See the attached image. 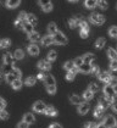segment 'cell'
<instances>
[{
    "mask_svg": "<svg viewBox=\"0 0 117 128\" xmlns=\"http://www.w3.org/2000/svg\"><path fill=\"white\" fill-rule=\"evenodd\" d=\"M26 16H27V12H24V11H21L18 14V18L17 20H20V21H26Z\"/></svg>",
    "mask_w": 117,
    "mask_h": 128,
    "instance_id": "48",
    "label": "cell"
},
{
    "mask_svg": "<svg viewBox=\"0 0 117 128\" xmlns=\"http://www.w3.org/2000/svg\"><path fill=\"white\" fill-rule=\"evenodd\" d=\"M8 118H9V112L5 108L0 110V120H8Z\"/></svg>",
    "mask_w": 117,
    "mask_h": 128,
    "instance_id": "40",
    "label": "cell"
},
{
    "mask_svg": "<svg viewBox=\"0 0 117 128\" xmlns=\"http://www.w3.org/2000/svg\"><path fill=\"white\" fill-rule=\"evenodd\" d=\"M111 106H112V110L117 114V101H114V102L111 104Z\"/></svg>",
    "mask_w": 117,
    "mask_h": 128,
    "instance_id": "57",
    "label": "cell"
},
{
    "mask_svg": "<svg viewBox=\"0 0 117 128\" xmlns=\"http://www.w3.org/2000/svg\"><path fill=\"white\" fill-rule=\"evenodd\" d=\"M96 128H106V127H105L102 123H100V124H96Z\"/></svg>",
    "mask_w": 117,
    "mask_h": 128,
    "instance_id": "59",
    "label": "cell"
},
{
    "mask_svg": "<svg viewBox=\"0 0 117 128\" xmlns=\"http://www.w3.org/2000/svg\"><path fill=\"white\" fill-rule=\"evenodd\" d=\"M110 68L112 70V71H117V59L111 60V62H110Z\"/></svg>",
    "mask_w": 117,
    "mask_h": 128,
    "instance_id": "47",
    "label": "cell"
},
{
    "mask_svg": "<svg viewBox=\"0 0 117 128\" xmlns=\"http://www.w3.org/2000/svg\"><path fill=\"white\" fill-rule=\"evenodd\" d=\"M14 58L16 60H22L24 58V52H23V50L22 49H17L15 52H14Z\"/></svg>",
    "mask_w": 117,
    "mask_h": 128,
    "instance_id": "28",
    "label": "cell"
},
{
    "mask_svg": "<svg viewBox=\"0 0 117 128\" xmlns=\"http://www.w3.org/2000/svg\"><path fill=\"white\" fill-rule=\"evenodd\" d=\"M49 128H62V127H61L58 123H52V124H51V126H50Z\"/></svg>",
    "mask_w": 117,
    "mask_h": 128,
    "instance_id": "58",
    "label": "cell"
},
{
    "mask_svg": "<svg viewBox=\"0 0 117 128\" xmlns=\"http://www.w3.org/2000/svg\"><path fill=\"white\" fill-rule=\"evenodd\" d=\"M90 67H92V66H90L89 64H82L77 68V71L82 72V73H89V72H90Z\"/></svg>",
    "mask_w": 117,
    "mask_h": 128,
    "instance_id": "18",
    "label": "cell"
},
{
    "mask_svg": "<svg viewBox=\"0 0 117 128\" xmlns=\"http://www.w3.org/2000/svg\"><path fill=\"white\" fill-rule=\"evenodd\" d=\"M28 39L30 40V42H38V40H40V34H39L38 32H32V33H29L28 34Z\"/></svg>",
    "mask_w": 117,
    "mask_h": 128,
    "instance_id": "21",
    "label": "cell"
},
{
    "mask_svg": "<svg viewBox=\"0 0 117 128\" xmlns=\"http://www.w3.org/2000/svg\"><path fill=\"white\" fill-rule=\"evenodd\" d=\"M116 9H117V5H116Z\"/></svg>",
    "mask_w": 117,
    "mask_h": 128,
    "instance_id": "63",
    "label": "cell"
},
{
    "mask_svg": "<svg viewBox=\"0 0 117 128\" xmlns=\"http://www.w3.org/2000/svg\"><path fill=\"white\" fill-rule=\"evenodd\" d=\"M10 72H11V73H12V74H14V76H15L16 78H21V76H22V73H21L20 68L15 67V66H14V67L11 68V71H10Z\"/></svg>",
    "mask_w": 117,
    "mask_h": 128,
    "instance_id": "33",
    "label": "cell"
},
{
    "mask_svg": "<svg viewBox=\"0 0 117 128\" xmlns=\"http://www.w3.org/2000/svg\"><path fill=\"white\" fill-rule=\"evenodd\" d=\"M49 2H51V0H38V4L40 6H44V5H46Z\"/></svg>",
    "mask_w": 117,
    "mask_h": 128,
    "instance_id": "54",
    "label": "cell"
},
{
    "mask_svg": "<svg viewBox=\"0 0 117 128\" xmlns=\"http://www.w3.org/2000/svg\"><path fill=\"white\" fill-rule=\"evenodd\" d=\"M105 44H106V39H105V38H99V39L95 42V48H96V49H102Z\"/></svg>",
    "mask_w": 117,
    "mask_h": 128,
    "instance_id": "26",
    "label": "cell"
},
{
    "mask_svg": "<svg viewBox=\"0 0 117 128\" xmlns=\"http://www.w3.org/2000/svg\"><path fill=\"white\" fill-rule=\"evenodd\" d=\"M6 108V101L0 96V110H2V108Z\"/></svg>",
    "mask_w": 117,
    "mask_h": 128,
    "instance_id": "53",
    "label": "cell"
},
{
    "mask_svg": "<svg viewBox=\"0 0 117 128\" xmlns=\"http://www.w3.org/2000/svg\"><path fill=\"white\" fill-rule=\"evenodd\" d=\"M108 34H110L112 38H117V27L116 26H114V27H111V28L108 30Z\"/></svg>",
    "mask_w": 117,
    "mask_h": 128,
    "instance_id": "39",
    "label": "cell"
},
{
    "mask_svg": "<svg viewBox=\"0 0 117 128\" xmlns=\"http://www.w3.org/2000/svg\"><path fill=\"white\" fill-rule=\"evenodd\" d=\"M45 108H46V105H45L43 101H36V102L33 104V110H34L36 112L43 114V112L45 111Z\"/></svg>",
    "mask_w": 117,
    "mask_h": 128,
    "instance_id": "7",
    "label": "cell"
},
{
    "mask_svg": "<svg viewBox=\"0 0 117 128\" xmlns=\"http://www.w3.org/2000/svg\"><path fill=\"white\" fill-rule=\"evenodd\" d=\"M68 24H70L71 28H76L78 26V21L76 20V18H71V20L68 21Z\"/></svg>",
    "mask_w": 117,
    "mask_h": 128,
    "instance_id": "45",
    "label": "cell"
},
{
    "mask_svg": "<svg viewBox=\"0 0 117 128\" xmlns=\"http://www.w3.org/2000/svg\"><path fill=\"white\" fill-rule=\"evenodd\" d=\"M64 67H65V70H67V71H73V72L77 73V68H76L73 61H67V62L64 65Z\"/></svg>",
    "mask_w": 117,
    "mask_h": 128,
    "instance_id": "20",
    "label": "cell"
},
{
    "mask_svg": "<svg viewBox=\"0 0 117 128\" xmlns=\"http://www.w3.org/2000/svg\"><path fill=\"white\" fill-rule=\"evenodd\" d=\"M115 127H117V122H116V126H115Z\"/></svg>",
    "mask_w": 117,
    "mask_h": 128,
    "instance_id": "62",
    "label": "cell"
},
{
    "mask_svg": "<svg viewBox=\"0 0 117 128\" xmlns=\"http://www.w3.org/2000/svg\"><path fill=\"white\" fill-rule=\"evenodd\" d=\"M11 86H12V88L16 89V90H18V89L22 88V86H23V83H22V80L21 78H16L12 83H11Z\"/></svg>",
    "mask_w": 117,
    "mask_h": 128,
    "instance_id": "23",
    "label": "cell"
},
{
    "mask_svg": "<svg viewBox=\"0 0 117 128\" xmlns=\"http://www.w3.org/2000/svg\"><path fill=\"white\" fill-rule=\"evenodd\" d=\"M107 56L111 60H116L117 59V51L115 49H112V48H108V49H107Z\"/></svg>",
    "mask_w": 117,
    "mask_h": 128,
    "instance_id": "27",
    "label": "cell"
},
{
    "mask_svg": "<svg viewBox=\"0 0 117 128\" xmlns=\"http://www.w3.org/2000/svg\"><path fill=\"white\" fill-rule=\"evenodd\" d=\"M11 68H12V67H11V65H5V66H4V68H2V73H4V74H8L10 71H11Z\"/></svg>",
    "mask_w": 117,
    "mask_h": 128,
    "instance_id": "49",
    "label": "cell"
},
{
    "mask_svg": "<svg viewBox=\"0 0 117 128\" xmlns=\"http://www.w3.org/2000/svg\"><path fill=\"white\" fill-rule=\"evenodd\" d=\"M93 96H94V93H92L89 89H87L84 92V94H83V98L86 99V100H90V99H93Z\"/></svg>",
    "mask_w": 117,
    "mask_h": 128,
    "instance_id": "37",
    "label": "cell"
},
{
    "mask_svg": "<svg viewBox=\"0 0 117 128\" xmlns=\"http://www.w3.org/2000/svg\"><path fill=\"white\" fill-rule=\"evenodd\" d=\"M14 60H15L14 55H11L10 52L4 55V64L5 65H14Z\"/></svg>",
    "mask_w": 117,
    "mask_h": 128,
    "instance_id": "14",
    "label": "cell"
},
{
    "mask_svg": "<svg viewBox=\"0 0 117 128\" xmlns=\"http://www.w3.org/2000/svg\"><path fill=\"white\" fill-rule=\"evenodd\" d=\"M28 123H26L24 121H22V122H20L18 124H17V128H28Z\"/></svg>",
    "mask_w": 117,
    "mask_h": 128,
    "instance_id": "52",
    "label": "cell"
},
{
    "mask_svg": "<svg viewBox=\"0 0 117 128\" xmlns=\"http://www.w3.org/2000/svg\"><path fill=\"white\" fill-rule=\"evenodd\" d=\"M23 121L26 122V123H34L36 122V117H34V115L33 114H26L24 116H23Z\"/></svg>",
    "mask_w": 117,
    "mask_h": 128,
    "instance_id": "19",
    "label": "cell"
},
{
    "mask_svg": "<svg viewBox=\"0 0 117 128\" xmlns=\"http://www.w3.org/2000/svg\"><path fill=\"white\" fill-rule=\"evenodd\" d=\"M36 82H37V78H36V77H28V78L26 79L24 84L28 86V87H33V86L36 84Z\"/></svg>",
    "mask_w": 117,
    "mask_h": 128,
    "instance_id": "32",
    "label": "cell"
},
{
    "mask_svg": "<svg viewBox=\"0 0 117 128\" xmlns=\"http://www.w3.org/2000/svg\"><path fill=\"white\" fill-rule=\"evenodd\" d=\"M10 45H11V40L8 39V38L0 40V46H1V48H9Z\"/></svg>",
    "mask_w": 117,
    "mask_h": 128,
    "instance_id": "35",
    "label": "cell"
},
{
    "mask_svg": "<svg viewBox=\"0 0 117 128\" xmlns=\"http://www.w3.org/2000/svg\"><path fill=\"white\" fill-rule=\"evenodd\" d=\"M89 18H90V22L94 23V24H99L100 26V24L105 23V16L101 15V14H98V12H93Z\"/></svg>",
    "mask_w": 117,
    "mask_h": 128,
    "instance_id": "3",
    "label": "cell"
},
{
    "mask_svg": "<svg viewBox=\"0 0 117 128\" xmlns=\"http://www.w3.org/2000/svg\"><path fill=\"white\" fill-rule=\"evenodd\" d=\"M2 82V76H1V73H0V83Z\"/></svg>",
    "mask_w": 117,
    "mask_h": 128,
    "instance_id": "61",
    "label": "cell"
},
{
    "mask_svg": "<svg viewBox=\"0 0 117 128\" xmlns=\"http://www.w3.org/2000/svg\"><path fill=\"white\" fill-rule=\"evenodd\" d=\"M44 83H45V87H46V90H48L49 94L52 95V94L56 93V80L51 74H45Z\"/></svg>",
    "mask_w": 117,
    "mask_h": 128,
    "instance_id": "1",
    "label": "cell"
},
{
    "mask_svg": "<svg viewBox=\"0 0 117 128\" xmlns=\"http://www.w3.org/2000/svg\"><path fill=\"white\" fill-rule=\"evenodd\" d=\"M88 89H89L92 93H96V92H99V86H98L96 83H90Z\"/></svg>",
    "mask_w": 117,
    "mask_h": 128,
    "instance_id": "38",
    "label": "cell"
},
{
    "mask_svg": "<svg viewBox=\"0 0 117 128\" xmlns=\"http://www.w3.org/2000/svg\"><path fill=\"white\" fill-rule=\"evenodd\" d=\"M79 36L84 39V38H87L88 36H89V27L87 28H83V30H80V33H79Z\"/></svg>",
    "mask_w": 117,
    "mask_h": 128,
    "instance_id": "41",
    "label": "cell"
},
{
    "mask_svg": "<svg viewBox=\"0 0 117 128\" xmlns=\"http://www.w3.org/2000/svg\"><path fill=\"white\" fill-rule=\"evenodd\" d=\"M26 21H27V23H29L30 26H36V24L38 23V18H37L33 14H27Z\"/></svg>",
    "mask_w": 117,
    "mask_h": 128,
    "instance_id": "11",
    "label": "cell"
},
{
    "mask_svg": "<svg viewBox=\"0 0 117 128\" xmlns=\"http://www.w3.org/2000/svg\"><path fill=\"white\" fill-rule=\"evenodd\" d=\"M22 30H24L27 34H29V33H32V32H33V26H30L29 23H23V26H22Z\"/></svg>",
    "mask_w": 117,
    "mask_h": 128,
    "instance_id": "34",
    "label": "cell"
},
{
    "mask_svg": "<svg viewBox=\"0 0 117 128\" xmlns=\"http://www.w3.org/2000/svg\"><path fill=\"white\" fill-rule=\"evenodd\" d=\"M56 32H58L56 23H54V22H50V23L48 24V33H49V36H54Z\"/></svg>",
    "mask_w": 117,
    "mask_h": 128,
    "instance_id": "15",
    "label": "cell"
},
{
    "mask_svg": "<svg viewBox=\"0 0 117 128\" xmlns=\"http://www.w3.org/2000/svg\"><path fill=\"white\" fill-rule=\"evenodd\" d=\"M15 26H16L17 28H20V27H22V26H23V22H22V21H20V20H16L15 21Z\"/></svg>",
    "mask_w": 117,
    "mask_h": 128,
    "instance_id": "55",
    "label": "cell"
},
{
    "mask_svg": "<svg viewBox=\"0 0 117 128\" xmlns=\"http://www.w3.org/2000/svg\"><path fill=\"white\" fill-rule=\"evenodd\" d=\"M98 77H99V79L101 80V82H105V83H110V80H111V78H112V74L110 73V72H107V71H105V72H101V73H98Z\"/></svg>",
    "mask_w": 117,
    "mask_h": 128,
    "instance_id": "6",
    "label": "cell"
},
{
    "mask_svg": "<svg viewBox=\"0 0 117 128\" xmlns=\"http://www.w3.org/2000/svg\"><path fill=\"white\" fill-rule=\"evenodd\" d=\"M38 66L40 70H44V71H49L51 68V65H50V61H44V60H40L38 62Z\"/></svg>",
    "mask_w": 117,
    "mask_h": 128,
    "instance_id": "10",
    "label": "cell"
},
{
    "mask_svg": "<svg viewBox=\"0 0 117 128\" xmlns=\"http://www.w3.org/2000/svg\"><path fill=\"white\" fill-rule=\"evenodd\" d=\"M0 40H1V39H0Z\"/></svg>",
    "mask_w": 117,
    "mask_h": 128,
    "instance_id": "64",
    "label": "cell"
},
{
    "mask_svg": "<svg viewBox=\"0 0 117 128\" xmlns=\"http://www.w3.org/2000/svg\"><path fill=\"white\" fill-rule=\"evenodd\" d=\"M70 101H71L72 104H78V105H79V104L82 102V99L79 98L78 95L73 94V95H71V96H70Z\"/></svg>",
    "mask_w": 117,
    "mask_h": 128,
    "instance_id": "31",
    "label": "cell"
},
{
    "mask_svg": "<svg viewBox=\"0 0 117 128\" xmlns=\"http://www.w3.org/2000/svg\"><path fill=\"white\" fill-rule=\"evenodd\" d=\"M73 64H74L76 68H78V67H79V66H80L82 64H84V62H83V59H82V58H77V59L73 61Z\"/></svg>",
    "mask_w": 117,
    "mask_h": 128,
    "instance_id": "46",
    "label": "cell"
},
{
    "mask_svg": "<svg viewBox=\"0 0 117 128\" xmlns=\"http://www.w3.org/2000/svg\"><path fill=\"white\" fill-rule=\"evenodd\" d=\"M68 1H71V2H77L78 0H68Z\"/></svg>",
    "mask_w": 117,
    "mask_h": 128,
    "instance_id": "60",
    "label": "cell"
},
{
    "mask_svg": "<svg viewBox=\"0 0 117 128\" xmlns=\"http://www.w3.org/2000/svg\"><path fill=\"white\" fill-rule=\"evenodd\" d=\"M21 0H6V6L9 9H16L20 5Z\"/></svg>",
    "mask_w": 117,
    "mask_h": 128,
    "instance_id": "17",
    "label": "cell"
},
{
    "mask_svg": "<svg viewBox=\"0 0 117 128\" xmlns=\"http://www.w3.org/2000/svg\"><path fill=\"white\" fill-rule=\"evenodd\" d=\"M54 43V39H52V36H45L42 38V45L43 46H48V45H51Z\"/></svg>",
    "mask_w": 117,
    "mask_h": 128,
    "instance_id": "12",
    "label": "cell"
},
{
    "mask_svg": "<svg viewBox=\"0 0 117 128\" xmlns=\"http://www.w3.org/2000/svg\"><path fill=\"white\" fill-rule=\"evenodd\" d=\"M76 77V72L73 71H67V74H66V79L67 80H73Z\"/></svg>",
    "mask_w": 117,
    "mask_h": 128,
    "instance_id": "42",
    "label": "cell"
},
{
    "mask_svg": "<svg viewBox=\"0 0 117 128\" xmlns=\"http://www.w3.org/2000/svg\"><path fill=\"white\" fill-rule=\"evenodd\" d=\"M90 66H92V67H90V72H89V73H92V74H98V73H99V66L95 65L94 62H93Z\"/></svg>",
    "mask_w": 117,
    "mask_h": 128,
    "instance_id": "36",
    "label": "cell"
},
{
    "mask_svg": "<svg viewBox=\"0 0 117 128\" xmlns=\"http://www.w3.org/2000/svg\"><path fill=\"white\" fill-rule=\"evenodd\" d=\"M44 78H45V74L44 73H38V76H37V79H39V80H44Z\"/></svg>",
    "mask_w": 117,
    "mask_h": 128,
    "instance_id": "56",
    "label": "cell"
},
{
    "mask_svg": "<svg viewBox=\"0 0 117 128\" xmlns=\"http://www.w3.org/2000/svg\"><path fill=\"white\" fill-rule=\"evenodd\" d=\"M99 106H101V108H104V110L110 106V104H108V101H107L106 96H102V98L99 99Z\"/></svg>",
    "mask_w": 117,
    "mask_h": 128,
    "instance_id": "24",
    "label": "cell"
},
{
    "mask_svg": "<svg viewBox=\"0 0 117 128\" xmlns=\"http://www.w3.org/2000/svg\"><path fill=\"white\" fill-rule=\"evenodd\" d=\"M83 62L84 64H89V65H92L94 61H95V58H94V55L93 54H90V52H88V54H86L83 58Z\"/></svg>",
    "mask_w": 117,
    "mask_h": 128,
    "instance_id": "13",
    "label": "cell"
},
{
    "mask_svg": "<svg viewBox=\"0 0 117 128\" xmlns=\"http://www.w3.org/2000/svg\"><path fill=\"white\" fill-rule=\"evenodd\" d=\"M84 6L87 9H94V8H96V0H86L84 1Z\"/></svg>",
    "mask_w": 117,
    "mask_h": 128,
    "instance_id": "25",
    "label": "cell"
},
{
    "mask_svg": "<svg viewBox=\"0 0 117 128\" xmlns=\"http://www.w3.org/2000/svg\"><path fill=\"white\" fill-rule=\"evenodd\" d=\"M52 39H54V43L55 44H58V45H65V44H67V38H66V36L62 33V32H60L58 30L54 36H52Z\"/></svg>",
    "mask_w": 117,
    "mask_h": 128,
    "instance_id": "2",
    "label": "cell"
},
{
    "mask_svg": "<svg viewBox=\"0 0 117 128\" xmlns=\"http://www.w3.org/2000/svg\"><path fill=\"white\" fill-rule=\"evenodd\" d=\"M58 58V52L55 50H50L48 52V61H55Z\"/></svg>",
    "mask_w": 117,
    "mask_h": 128,
    "instance_id": "30",
    "label": "cell"
},
{
    "mask_svg": "<svg viewBox=\"0 0 117 128\" xmlns=\"http://www.w3.org/2000/svg\"><path fill=\"white\" fill-rule=\"evenodd\" d=\"M116 118L114 117V116H106V117L104 118V122H102V124L105 126L106 128H114L116 126Z\"/></svg>",
    "mask_w": 117,
    "mask_h": 128,
    "instance_id": "5",
    "label": "cell"
},
{
    "mask_svg": "<svg viewBox=\"0 0 117 128\" xmlns=\"http://www.w3.org/2000/svg\"><path fill=\"white\" fill-rule=\"evenodd\" d=\"M27 51H28L29 55H32V56H37L39 54V48L38 45H36V44H30L27 46Z\"/></svg>",
    "mask_w": 117,
    "mask_h": 128,
    "instance_id": "8",
    "label": "cell"
},
{
    "mask_svg": "<svg viewBox=\"0 0 117 128\" xmlns=\"http://www.w3.org/2000/svg\"><path fill=\"white\" fill-rule=\"evenodd\" d=\"M96 6H99L101 10H106L108 4H107L106 0H96Z\"/></svg>",
    "mask_w": 117,
    "mask_h": 128,
    "instance_id": "29",
    "label": "cell"
},
{
    "mask_svg": "<svg viewBox=\"0 0 117 128\" xmlns=\"http://www.w3.org/2000/svg\"><path fill=\"white\" fill-rule=\"evenodd\" d=\"M78 26H79V28L80 30H83V28H87L88 27V23H87V21H84V20H82L79 23H78Z\"/></svg>",
    "mask_w": 117,
    "mask_h": 128,
    "instance_id": "51",
    "label": "cell"
},
{
    "mask_svg": "<svg viewBox=\"0 0 117 128\" xmlns=\"http://www.w3.org/2000/svg\"><path fill=\"white\" fill-rule=\"evenodd\" d=\"M89 108H90L89 104H87V102H80L79 106H78V114L79 115H86L88 111H89Z\"/></svg>",
    "mask_w": 117,
    "mask_h": 128,
    "instance_id": "9",
    "label": "cell"
},
{
    "mask_svg": "<svg viewBox=\"0 0 117 128\" xmlns=\"http://www.w3.org/2000/svg\"><path fill=\"white\" fill-rule=\"evenodd\" d=\"M45 115H48V116H56L58 115V110L54 108V106H46V108H45Z\"/></svg>",
    "mask_w": 117,
    "mask_h": 128,
    "instance_id": "16",
    "label": "cell"
},
{
    "mask_svg": "<svg viewBox=\"0 0 117 128\" xmlns=\"http://www.w3.org/2000/svg\"><path fill=\"white\" fill-rule=\"evenodd\" d=\"M104 111H105L104 108L98 105L96 108H95V110H94V116H95L96 118H101L102 116H104Z\"/></svg>",
    "mask_w": 117,
    "mask_h": 128,
    "instance_id": "22",
    "label": "cell"
},
{
    "mask_svg": "<svg viewBox=\"0 0 117 128\" xmlns=\"http://www.w3.org/2000/svg\"><path fill=\"white\" fill-rule=\"evenodd\" d=\"M102 92H104L106 98H115L116 96V92L114 89V86H111V84H106L102 89Z\"/></svg>",
    "mask_w": 117,
    "mask_h": 128,
    "instance_id": "4",
    "label": "cell"
},
{
    "mask_svg": "<svg viewBox=\"0 0 117 128\" xmlns=\"http://www.w3.org/2000/svg\"><path fill=\"white\" fill-rule=\"evenodd\" d=\"M84 128H96V123H94V122H87V123H84Z\"/></svg>",
    "mask_w": 117,
    "mask_h": 128,
    "instance_id": "50",
    "label": "cell"
},
{
    "mask_svg": "<svg viewBox=\"0 0 117 128\" xmlns=\"http://www.w3.org/2000/svg\"><path fill=\"white\" fill-rule=\"evenodd\" d=\"M42 10L44 11V12H50V11L52 10V4H51V2H49V4H46V5L42 6Z\"/></svg>",
    "mask_w": 117,
    "mask_h": 128,
    "instance_id": "44",
    "label": "cell"
},
{
    "mask_svg": "<svg viewBox=\"0 0 117 128\" xmlns=\"http://www.w3.org/2000/svg\"><path fill=\"white\" fill-rule=\"evenodd\" d=\"M5 76H6V77H5L6 82H9V83H12V82L16 79V77H15V76H14L11 72H9V73H8V74H5Z\"/></svg>",
    "mask_w": 117,
    "mask_h": 128,
    "instance_id": "43",
    "label": "cell"
}]
</instances>
